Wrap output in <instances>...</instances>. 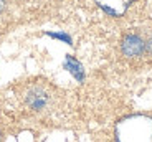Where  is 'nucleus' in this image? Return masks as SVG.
Returning <instances> with one entry per match:
<instances>
[{"label": "nucleus", "instance_id": "f257e3e1", "mask_svg": "<svg viewBox=\"0 0 152 142\" xmlns=\"http://www.w3.org/2000/svg\"><path fill=\"white\" fill-rule=\"evenodd\" d=\"M116 142H152V119L131 116L118 124Z\"/></svg>", "mask_w": 152, "mask_h": 142}, {"label": "nucleus", "instance_id": "f03ea898", "mask_svg": "<svg viewBox=\"0 0 152 142\" xmlns=\"http://www.w3.org/2000/svg\"><path fill=\"white\" fill-rule=\"evenodd\" d=\"M121 51L127 58H139L144 55L152 53V40L144 38L141 33L129 31L122 36Z\"/></svg>", "mask_w": 152, "mask_h": 142}, {"label": "nucleus", "instance_id": "7ed1b4c3", "mask_svg": "<svg viewBox=\"0 0 152 142\" xmlns=\"http://www.w3.org/2000/svg\"><path fill=\"white\" fill-rule=\"evenodd\" d=\"M104 13L111 17H122L136 0H94Z\"/></svg>", "mask_w": 152, "mask_h": 142}, {"label": "nucleus", "instance_id": "20e7f679", "mask_svg": "<svg viewBox=\"0 0 152 142\" xmlns=\"http://www.w3.org/2000/svg\"><path fill=\"white\" fill-rule=\"evenodd\" d=\"M48 101H50L48 92L45 89L38 88V86L31 88L27 92V104H28V108H31L33 111H42V109H45Z\"/></svg>", "mask_w": 152, "mask_h": 142}, {"label": "nucleus", "instance_id": "39448f33", "mask_svg": "<svg viewBox=\"0 0 152 142\" xmlns=\"http://www.w3.org/2000/svg\"><path fill=\"white\" fill-rule=\"evenodd\" d=\"M65 68L71 73V76L75 78L76 81H80V83H83V81H84V76H86V74H84L83 65H81L75 56L66 55V56H65Z\"/></svg>", "mask_w": 152, "mask_h": 142}, {"label": "nucleus", "instance_id": "423d86ee", "mask_svg": "<svg viewBox=\"0 0 152 142\" xmlns=\"http://www.w3.org/2000/svg\"><path fill=\"white\" fill-rule=\"evenodd\" d=\"M45 35H48V36H51L55 40H60V42L66 43V45H73V38L66 31H45Z\"/></svg>", "mask_w": 152, "mask_h": 142}, {"label": "nucleus", "instance_id": "0eeeda50", "mask_svg": "<svg viewBox=\"0 0 152 142\" xmlns=\"http://www.w3.org/2000/svg\"><path fill=\"white\" fill-rule=\"evenodd\" d=\"M5 4H7L5 0H0V12H4V8H5Z\"/></svg>", "mask_w": 152, "mask_h": 142}, {"label": "nucleus", "instance_id": "6e6552de", "mask_svg": "<svg viewBox=\"0 0 152 142\" xmlns=\"http://www.w3.org/2000/svg\"><path fill=\"white\" fill-rule=\"evenodd\" d=\"M0 139H2V137H0Z\"/></svg>", "mask_w": 152, "mask_h": 142}]
</instances>
